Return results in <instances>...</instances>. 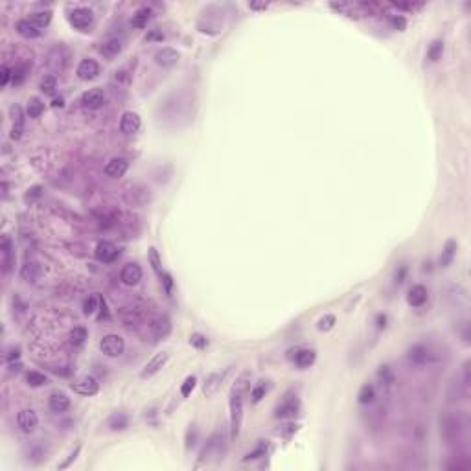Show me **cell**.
I'll list each match as a JSON object with an SVG mask.
<instances>
[{
	"label": "cell",
	"instance_id": "cell-1",
	"mask_svg": "<svg viewBox=\"0 0 471 471\" xmlns=\"http://www.w3.org/2000/svg\"><path fill=\"white\" fill-rule=\"evenodd\" d=\"M247 379L248 374H243L236 385L232 387V392H230V440H236L239 436V431H241L243 424V394L247 390Z\"/></svg>",
	"mask_w": 471,
	"mask_h": 471
},
{
	"label": "cell",
	"instance_id": "cell-2",
	"mask_svg": "<svg viewBox=\"0 0 471 471\" xmlns=\"http://www.w3.org/2000/svg\"><path fill=\"white\" fill-rule=\"evenodd\" d=\"M464 429H466V424H464V420H462V416H459V414H457V416H455V414H446V416L440 420V431L449 446L460 442Z\"/></svg>",
	"mask_w": 471,
	"mask_h": 471
},
{
	"label": "cell",
	"instance_id": "cell-3",
	"mask_svg": "<svg viewBox=\"0 0 471 471\" xmlns=\"http://www.w3.org/2000/svg\"><path fill=\"white\" fill-rule=\"evenodd\" d=\"M407 359L414 366H425L435 361V352L425 344H414L407 352Z\"/></svg>",
	"mask_w": 471,
	"mask_h": 471
},
{
	"label": "cell",
	"instance_id": "cell-4",
	"mask_svg": "<svg viewBox=\"0 0 471 471\" xmlns=\"http://www.w3.org/2000/svg\"><path fill=\"white\" fill-rule=\"evenodd\" d=\"M100 350L101 353H105L107 357H120L125 350V342L120 335L109 333L100 341Z\"/></svg>",
	"mask_w": 471,
	"mask_h": 471
},
{
	"label": "cell",
	"instance_id": "cell-5",
	"mask_svg": "<svg viewBox=\"0 0 471 471\" xmlns=\"http://www.w3.org/2000/svg\"><path fill=\"white\" fill-rule=\"evenodd\" d=\"M92 22H94V13H92V9H88V7H76V9L70 13V24L76 29L85 31L87 28L92 26Z\"/></svg>",
	"mask_w": 471,
	"mask_h": 471
},
{
	"label": "cell",
	"instance_id": "cell-6",
	"mask_svg": "<svg viewBox=\"0 0 471 471\" xmlns=\"http://www.w3.org/2000/svg\"><path fill=\"white\" fill-rule=\"evenodd\" d=\"M298 411H300V401H298V398H296V396H285V400L276 407L274 416L282 420L294 418V416L298 414Z\"/></svg>",
	"mask_w": 471,
	"mask_h": 471
},
{
	"label": "cell",
	"instance_id": "cell-7",
	"mask_svg": "<svg viewBox=\"0 0 471 471\" xmlns=\"http://www.w3.org/2000/svg\"><path fill=\"white\" fill-rule=\"evenodd\" d=\"M168 359H170V353L168 352H159L157 355H153V357L149 359V363L144 366V370L140 372V377L142 379H147V377L159 374V372L164 368L166 363H168Z\"/></svg>",
	"mask_w": 471,
	"mask_h": 471
},
{
	"label": "cell",
	"instance_id": "cell-8",
	"mask_svg": "<svg viewBox=\"0 0 471 471\" xmlns=\"http://www.w3.org/2000/svg\"><path fill=\"white\" fill-rule=\"evenodd\" d=\"M17 425H18V429L22 431V433H26V435L33 433V431L37 429V425H39V418H37L35 411H31V409H22V411H18Z\"/></svg>",
	"mask_w": 471,
	"mask_h": 471
},
{
	"label": "cell",
	"instance_id": "cell-9",
	"mask_svg": "<svg viewBox=\"0 0 471 471\" xmlns=\"http://www.w3.org/2000/svg\"><path fill=\"white\" fill-rule=\"evenodd\" d=\"M149 331H151L153 341H162V339H166V337L171 333L170 317L162 315V317H157L155 320H151V324H149Z\"/></svg>",
	"mask_w": 471,
	"mask_h": 471
},
{
	"label": "cell",
	"instance_id": "cell-10",
	"mask_svg": "<svg viewBox=\"0 0 471 471\" xmlns=\"http://www.w3.org/2000/svg\"><path fill=\"white\" fill-rule=\"evenodd\" d=\"M72 390L81 396H94L100 390V383L92 376H83L76 383H72Z\"/></svg>",
	"mask_w": 471,
	"mask_h": 471
},
{
	"label": "cell",
	"instance_id": "cell-11",
	"mask_svg": "<svg viewBox=\"0 0 471 471\" xmlns=\"http://www.w3.org/2000/svg\"><path fill=\"white\" fill-rule=\"evenodd\" d=\"M94 256L96 259H100L103 263H111V261H114L120 256V248L111 241H100L94 250Z\"/></svg>",
	"mask_w": 471,
	"mask_h": 471
},
{
	"label": "cell",
	"instance_id": "cell-12",
	"mask_svg": "<svg viewBox=\"0 0 471 471\" xmlns=\"http://www.w3.org/2000/svg\"><path fill=\"white\" fill-rule=\"evenodd\" d=\"M0 252H2V272L7 274L11 271L13 263H15V254H13V243L9 236H4L2 237V243H0Z\"/></svg>",
	"mask_w": 471,
	"mask_h": 471
},
{
	"label": "cell",
	"instance_id": "cell-13",
	"mask_svg": "<svg viewBox=\"0 0 471 471\" xmlns=\"http://www.w3.org/2000/svg\"><path fill=\"white\" fill-rule=\"evenodd\" d=\"M140 125H142L140 116L133 111L124 112L122 118H120V131H122L124 135H135V133H138Z\"/></svg>",
	"mask_w": 471,
	"mask_h": 471
},
{
	"label": "cell",
	"instance_id": "cell-14",
	"mask_svg": "<svg viewBox=\"0 0 471 471\" xmlns=\"http://www.w3.org/2000/svg\"><path fill=\"white\" fill-rule=\"evenodd\" d=\"M155 63L162 66V68H171V66H175L179 63V52L168 46L160 48V50L155 52Z\"/></svg>",
	"mask_w": 471,
	"mask_h": 471
},
{
	"label": "cell",
	"instance_id": "cell-15",
	"mask_svg": "<svg viewBox=\"0 0 471 471\" xmlns=\"http://www.w3.org/2000/svg\"><path fill=\"white\" fill-rule=\"evenodd\" d=\"M127 170H129V162H127V159H122V157L111 159L105 164V175L111 177V179H122L127 173Z\"/></svg>",
	"mask_w": 471,
	"mask_h": 471
},
{
	"label": "cell",
	"instance_id": "cell-16",
	"mask_svg": "<svg viewBox=\"0 0 471 471\" xmlns=\"http://www.w3.org/2000/svg\"><path fill=\"white\" fill-rule=\"evenodd\" d=\"M120 280H122V283H124V285H129V287L136 285V283L142 280L140 265H138V263L124 265V269H122V272H120Z\"/></svg>",
	"mask_w": 471,
	"mask_h": 471
},
{
	"label": "cell",
	"instance_id": "cell-17",
	"mask_svg": "<svg viewBox=\"0 0 471 471\" xmlns=\"http://www.w3.org/2000/svg\"><path fill=\"white\" fill-rule=\"evenodd\" d=\"M77 77L79 79H83V81H90V79H94V77H98V74H100V65L96 63L94 59H83L81 63L77 65Z\"/></svg>",
	"mask_w": 471,
	"mask_h": 471
},
{
	"label": "cell",
	"instance_id": "cell-18",
	"mask_svg": "<svg viewBox=\"0 0 471 471\" xmlns=\"http://www.w3.org/2000/svg\"><path fill=\"white\" fill-rule=\"evenodd\" d=\"M122 50H124V41L118 39V37L107 39L105 42H101V46H100V53L105 59H109V61H112L114 57H118V55L122 53Z\"/></svg>",
	"mask_w": 471,
	"mask_h": 471
},
{
	"label": "cell",
	"instance_id": "cell-19",
	"mask_svg": "<svg viewBox=\"0 0 471 471\" xmlns=\"http://www.w3.org/2000/svg\"><path fill=\"white\" fill-rule=\"evenodd\" d=\"M230 372V368H225L223 372H214V374H210V376H206L205 379V385H203V392H205V396H212L218 392V389L221 387V383H223L225 376Z\"/></svg>",
	"mask_w": 471,
	"mask_h": 471
},
{
	"label": "cell",
	"instance_id": "cell-20",
	"mask_svg": "<svg viewBox=\"0 0 471 471\" xmlns=\"http://www.w3.org/2000/svg\"><path fill=\"white\" fill-rule=\"evenodd\" d=\"M103 101H105V96H103V92H101L100 88H90V90H87V92L81 96L83 107H85V109H90V111L100 109V107L103 105Z\"/></svg>",
	"mask_w": 471,
	"mask_h": 471
},
{
	"label": "cell",
	"instance_id": "cell-21",
	"mask_svg": "<svg viewBox=\"0 0 471 471\" xmlns=\"http://www.w3.org/2000/svg\"><path fill=\"white\" fill-rule=\"evenodd\" d=\"M41 276H42L41 263H37L33 259H28V261L20 267V278L26 280V282H37Z\"/></svg>",
	"mask_w": 471,
	"mask_h": 471
},
{
	"label": "cell",
	"instance_id": "cell-22",
	"mask_svg": "<svg viewBox=\"0 0 471 471\" xmlns=\"http://www.w3.org/2000/svg\"><path fill=\"white\" fill-rule=\"evenodd\" d=\"M48 405L53 412H65L70 407V398L63 392V390H55L48 398Z\"/></svg>",
	"mask_w": 471,
	"mask_h": 471
},
{
	"label": "cell",
	"instance_id": "cell-23",
	"mask_svg": "<svg viewBox=\"0 0 471 471\" xmlns=\"http://www.w3.org/2000/svg\"><path fill=\"white\" fill-rule=\"evenodd\" d=\"M15 29H17L18 35L24 37V39H37V37H41V29L37 28L29 18L18 20V22L15 24Z\"/></svg>",
	"mask_w": 471,
	"mask_h": 471
},
{
	"label": "cell",
	"instance_id": "cell-24",
	"mask_svg": "<svg viewBox=\"0 0 471 471\" xmlns=\"http://www.w3.org/2000/svg\"><path fill=\"white\" fill-rule=\"evenodd\" d=\"M221 455H223V438H221V435H214L212 438L208 440L206 448L203 449L201 459L205 460L208 459V457H221Z\"/></svg>",
	"mask_w": 471,
	"mask_h": 471
},
{
	"label": "cell",
	"instance_id": "cell-25",
	"mask_svg": "<svg viewBox=\"0 0 471 471\" xmlns=\"http://www.w3.org/2000/svg\"><path fill=\"white\" fill-rule=\"evenodd\" d=\"M425 300H427V289L424 287V285H412L411 291H409V294H407V302H409V306L412 307H420L424 306Z\"/></svg>",
	"mask_w": 471,
	"mask_h": 471
},
{
	"label": "cell",
	"instance_id": "cell-26",
	"mask_svg": "<svg viewBox=\"0 0 471 471\" xmlns=\"http://www.w3.org/2000/svg\"><path fill=\"white\" fill-rule=\"evenodd\" d=\"M149 20H151V9L146 6H142L136 9L133 18H131V26H133V28H146Z\"/></svg>",
	"mask_w": 471,
	"mask_h": 471
},
{
	"label": "cell",
	"instance_id": "cell-27",
	"mask_svg": "<svg viewBox=\"0 0 471 471\" xmlns=\"http://www.w3.org/2000/svg\"><path fill=\"white\" fill-rule=\"evenodd\" d=\"M107 427L111 431H124L129 427V416L124 412H114L111 418L107 420Z\"/></svg>",
	"mask_w": 471,
	"mask_h": 471
},
{
	"label": "cell",
	"instance_id": "cell-28",
	"mask_svg": "<svg viewBox=\"0 0 471 471\" xmlns=\"http://www.w3.org/2000/svg\"><path fill=\"white\" fill-rule=\"evenodd\" d=\"M315 359H317V355L313 350H298L294 355V365L298 368H309L315 363Z\"/></svg>",
	"mask_w": 471,
	"mask_h": 471
},
{
	"label": "cell",
	"instance_id": "cell-29",
	"mask_svg": "<svg viewBox=\"0 0 471 471\" xmlns=\"http://www.w3.org/2000/svg\"><path fill=\"white\" fill-rule=\"evenodd\" d=\"M457 248H459V245H457V241H453V239H449V241L446 243V247H444V250H442V256H440V265H442V267H448V265H451V261H453L455 256H457Z\"/></svg>",
	"mask_w": 471,
	"mask_h": 471
},
{
	"label": "cell",
	"instance_id": "cell-30",
	"mask_svg": "<svg viewBox=\"0 0 471 471\" xmlns=\"http://www.w3.org/2000/svg\"><path fill=\"white\" fill-rule=\"evenodd\" d=\"M374 400H376V389H374V385H370V383L363 385L359 390V394H357V401H359L361 405H370V403H374Z\"/></svg>",
	"mask_w": 471,
	"mask_h": 471
},
{
	"label": "cell",
	"instance_id": "cell-31",
	"mask_svg": "<svg viewBox=\"0 0 471 471\" xmlns=\"http://www.w3.org/2000/svg\"><path fill=\"white\" fill-rule=\"evenodd\" d=\"M26 385L28 387H33V389H39V387H44V385H48V377L44 376V374H41V372H26Z\"/></svg>",
	"mask_w": 471,
	"mask_h": 471
},
{
	"label": "cell",
	"instance_id": "cell-32",
	"mask_svg": "<svg viewBox=\"0 0 471 471\" xmlns=\"http://www.w3.org/2000/svg\"><path fill=\"white\" fill-rule=\"evenodd\" d=\"M44 112V103L41 98H29L28 105H26V114L29 118H39Z\"/></svg>",
	"mask_w": 471,
	"mask_h": 471
},
{
	"label": "cell",
	"instance_id": "cell-33",
	"mask_svg": "<svg viewBox=\"0 0 471 471\" xmlns=\"http://www.w3.org/2000/svg\"><path fill=\"white\" fill-rule=\"evenodd\" d=\"M29 20L35 24L37 28H46L48 24H50V20H52V11L50 9H44V11H35L29 15Z\"/></svg>",
	"mask_w": 471,
	"mask_h": 471
},
{
	"label": "cell",
	"instance_id": "cell-34",
	"mask_svg": "<svg viewBox=\"0 0 471 471\" xmlns=\"http://www.w3.org/2000/svg\"><path fill=\"white\" fill-rule=\"evenodd\" d=\"M100 306H101L100 296H96V294H88V298H85V302H83V313H85L87 317H90V315H94V313L100 309Z\"/></svg>",
	"mask_w": 471,
	"mask_h": 471
},
{
	"label": "cell",
	"instance_id": "cell-35",
	"mask_svg": "<svg viewBox=\"0 0 471 471\" xmlns=\"http://www.w3.org/2000/svg\"><path fill=\"white\" fill-rule=\"evenodd\" d=\"M442 53H444V41L436 39V41L431 42L429 50H427V57H429V61L436 63L438 59H442Z\"/></svg>",
	"mask_w": 471,
	"mask_h": 471
},
{
	"label": "cell",
	"instance_id": "cell-36",
	"mask_svg": "<svg viewBox=\"0 0 471 471\" xmlns=\"http://www.w3.org/2000/svg\"><path fill=\"white\" fill-rule=\"evenodd\" d=\"M87 341V330L83 326H76L74 330L70 331V342L74 346H83Z\"/></svg>",
	"mask_w": 471,
	"mask_h": 471
},
{
	"label": "cell",
	"instance_id": "cell-37",
	"mask_svg": "<svg viewBox=\"0 0 471 471\" xmlns=\"http://www.w3.org/2000/svg\"><path fill=\"white\" fill-rule=\"evenodd\" d=\"M377 379L381 381V387H387V389H389L390 385L394 383V372L390 370L389 366H381V368L377 370Z\"/></svg>",
	"mask_w": 471,
	"mask_h": 471
},
{
	"label": "cell",
	"instance_id": "cell-38",
	"mask_svg": "<svg viewBox=\"0 0 471 471\" xmlns=\"http://www.w3.org/2000/svg\"><path fill=\"white\" fill-rule=\"evenodd\" d=\"M335 322H337L335 315H324L322 318H318L317 328H318V331H330L331 328L335 326Z\"/></svg>",
	"mask_w": 471,
	"mask_h": 471
},
{
	"label": "cell",
	"instance_id": "cell-39",
	"mask_svg": "<svg viewBox=\"0 0 471 471\" xmlns=\"http://www.w3.org/2000/svg\"><path fill=\"white\" fill-rule=\"evenodd\" d=\"M57 87V79L55 76H44L41 79V90L44 94H53V90Z\"/></svg>",
	"mask_w": 471,
	"mask_h": 471
},
{
	"label": "cell",
	"instance_id": "cell-40",
	"mask_svg": "<svg viewBox=\"0 0 471 471\" xmlns=\"http://www.w3.org/2000/svg\"><path fill=\"white\" fill-rule=\"evenodd\" d=\"M195 385H197V377H195V376L186 377V379H184V383L181 385V396H183V398H188V396L192 394V390L195 389Z\"/></svg>",
	"mask_w": 471,
	"mask_h": 471
},
{
	"label": "cell",
	"instance_id": "cell-41",
	"mask_svg": "<svg viewBox=\"0 0 471 471\" xmlns=\"http://www.w3.org/2000/svg\"><path fill=\"white\" fill-rule=\"evenodd\" d=\"M149 263H151V267H153V271H155V272L162 274V269H160L162 261H160L159 250H157L155 247H149Z\"/></svg>",
	"mask_w": 471,
	"mask_h": 471
},
{
	"label": "cell",
	"instance_id": "cell-42",
	"mask_svg": "<svg viewBox=\"0 0 471 471\" xmlns=\"http://www.w3.org/2000/svg\"><path fill=\"white\" fill-rule=\"evenodd\" d=\"M26 74H28V65H18L13 68V83L15 85H20V83L26 79Z\"/></svg>",
	"mask_w": 471,
	"mask_h": 471
},
{
	"label": "cell",
	"instance_id": "cell-43",
	"mask_svg": "<svg viewBox=\"0 0 471 471\" xmlns=\"http://www.w3.org/2000/svg\"><path fill=\"white\" fill-rule=\"evenodd\" d=\"M9 114L13 118V124L15 125H24V112L22 109L18 105H11L9 107Z\"/></svg>",
	"mask_w": 471,
	"mask_h": 471
},
{
	"label": "cell",
	"instance_id": "cell-44",
	"mask_svg": "<svg viewBox=\"0 0 471 471\" xmlns=\"http://www.w3.org/2000/svg\"><path fill=\"white\" fill-rule=\"evenodd\" d=\"M9 79H13V70L7 65H2L0 66V85L6 87L7 83H9Z\"/></svg>",
	"mask_w": 471,
	"mask_h": 471
},
{
	"label": "cell",
	"instance_id": "cell-45",
	"mask_svg": "<svg viewBox=\"0 0 471 471\" xmlns=\"http://www.w3.org/2000/svg\"><path fill=\"white\" fill-rule=\"evenodd\" d=\"M267 390H269V389H267L265 385H256V387L252 389V392H250V398H252L254 403H258V401L261 400V398H265Z\"/></svg>",
	"mask_w": 471,
	"mask_h": 471
},
{
	"label": "cell",
	"instance_id": "cell-46",
	"mask_svg": "<svg viewBox=\"0 0 471 471\" xmlns=\"http://www.w3.org/2000/svg\"><path fill=\"white\" fill-rule=\"evenodd\" d=\"M190 344L195 346L197 350H203V348L208 344V341H206V337H203L201 333H194V335L190 337Z\"/></svg>",
	"mask_w": 471,
	"mask_h": 471
},
{
	"label": "cell",
	"instance_id": "cell-47",
	"mask_svg": "<svg viewBox=\"0 0 471 471\" xmlns=\"http://www.w3.org/2000/svg\"><path fill=\"white\" fill-rule=\"evenodd\" d=\"M41 194H42L41 186H33V188L28 190V194L24 195V201H26V203H33V201H37L41 197Z\"/></svg>",
	"mask_w": 471,
	"mask_h": 471
},
{
	"label": "cell",
	"instance_id": "cell-48",
	"mask_svg": "<svg viewBox=\"0 0 471 471\" xmlns=\"http://www.w3.org/2000/svg\"><path fill=\"white\" fill-rule=\"evenodd\" d=\"M394 7L398 9H407V11H416V9H422L424 4H414V2H398L394 4Z\"/></svg>",
	"mask_w": 471,
	"mask_h": 471
},
{
	"label": "cell",
	"instance_id": "cell-49",
	"mask_svg": "<svg viewBox=\"0 0 471 471\" xmlns=\"http://www.w3.org/2000/svg\"><path fill=\"white\" fill-rule=\"evenodd\" d=\"M79 451H81V446H77V448L74 449V451H72L70 455H68V459H66L65 462H63V464H59V470H66V468H68V466H70L72 462H74V460L77 459V455H79Z\"/></svg>",
	"mask_w": 471,
	"mask_h": 471
},
{
	"label": "cell",
	"instance_id": "cell-50",
	"mask_svg": "<svg viewBox=\"0 0 471 471\" xmlns=\"http://www.w3.org/2000/svg\"><path fill=\"white\" fill-rule=\"evenodd\" d=\"M390 22H392V26H394L396 29H400V31H403V29L407 28V20L403 17H390Z\"/></svg>",
	"mask_w": 471,
	"mask_h": 471
},
{
	"label": "cell",
	"instance_id": "cell-51",
	"mask_svg": "<svg viewBox=\"0 0 471 471\" xmlns=\"http://www.w3.org/2000/svg\"><path fill=\"white\" fill-rule=\"evenodd\" d=\"M160 278H162V283H164V287H166V293H171V289H173V280H171V274H168V272H162V274H160Z\"/></svg>",
	"mask_w": 471,
	"mask_h": 471
},
{
	"label": "cell",
	"instance_id": "cell-52",
	"mask_svg": "<svg viewBox=\"0 0 471 471\" xmlns=\"http://www.w3.org/2000/svg\"><path fill=\"white\" fill-rule=\"evenodd\" d=\"M114 79H116V81H124L125 85H127V83L131 81V76L127 74V70H120V72H116Z\"/></svg>",
	"mask_w": 471,
	"mask_h": 471
},
{
	"label": "cell",
	"instance_id": "cell-53",
	"mask_svg": "<svg viewBox=\"0 0 471 471\" xmlns=\"http://www.w3.org/2000/svg\"><path fill=\"white\" fill-rule=\"evenodd\" d=\"M146 39H147V41H162V39H164V33H162V31H159V29H153V31H151V33L146 37Z\"/></svg>",
	"mask_w": 471,
	"mask_h": 471
},
{
	"label": "cell",
	"instance_id": "cell-54",
	"mask_svg": "<svg viewBox=\"0 0 471 471\" xmlns=\"http://www.w3.org/2000/svg\"><path fill=\"white\" fill-rule=\"evenodd\" d=\"M18 355H20V350H18V348H15V350H11V352L7 353L6 359L9 361V363H11L13 359H18Z\"/></svg>",
	"mask_w": 471,
	"mask_h": 471
},
{
	"label": "cell",
	"instance_id": "cell-55",
	"mask_svg": "<svg viewBox=\"0 0 471 471\" xmlns=\"http://www.w3.org/2000/svg\"><path fill=\"white\" fill-rule=\"evenodd\" d=\"M405 272H407V269L405 267H401L400 269V272H396V282H403V278H405Z\"/></svg>",
	"mask_w": 471,
	"mask_h": 471
},
{
	"label": "cell",
	"instance_id": "cell-56",
	"mask_svg": "<svg viewBox=\"0 0 471 471\" xmlns=\"http://www.w3.org/2000/svg\"><path fill=\"white\" fill-rule=\"evenodd\" d=\"M267 6H269L267 2H261V4H258V2H250V7H252V9H265Z\"/></svg>",
	"mask_w": 471,
	"mask_h": 471
},
{
	"label": "cell",
	"instance_id": "cell-57",
	"mask_svg": "<svg viewBox=\"0 0 471 471\" xmlns=\"http://www.w3.org/2000/svg\"><path fill=\"white\" fill-rule=\"evenodd\" d=\"M387 322V315H377V328H385Z\"/></svg>",
	"mask_w": 471,
	"mask_h": 471
},
{
	"label": "cell",
	"instance_id": "cell-58",
	"mask_svg": "<svg viewBox=\"0 0 471 471\" xmlns=\"http://www.w3.org/2000/svg\"><path fill=\"white\" fill-rule=\"evenodd\" d=\"M285 427H287L289 435H291V433H294V431H296V425H285ZM282 433H283V429H278V435H282Z\"/></svg>",
	"mask_w": 471,
	"mask_h": 471
},
{
	"label": "cell",
	"instance_id": "cell-59",
	"mask_svg": "<svg viewBox=\"0 0 471 471\" xmlns=\"http://www.w3.org/2000/svg\"><path fill=\"white\" fill-rule=\"evenodd\" d=\"M20 368H22V366H20V363H17V365H13V363H11V365H9V372H18Z\"/></svg>",
	"mask_w": 471,
	"mask_h": 471
},
{
	"label": "cell",
	"instance_id": "cell-60",
	"mask_svg": "<svg viewBox=\"0 0 471 471\" xmlns=\"http://www.w3.org/2000/svg\"><path fill=\"white\" fill-rule=\"evenodd\" d=\"M53 107H63V100L59 98V100H53V103H52Z\"/></svg>",
	"mask_w": 471,
	"mask_h": 471
}]
</instances>
